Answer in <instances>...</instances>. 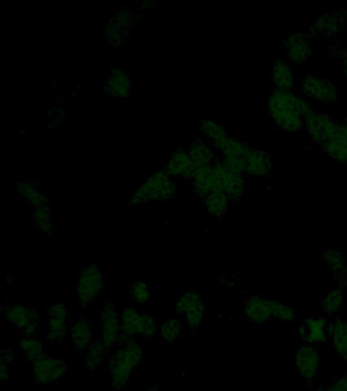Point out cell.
Segmentation results:
<instances>
[{
  "mask_svg": "<svg viewBox=\"0 0 347 391\" xmlns=\"http://www.w3.org/2000/svg\"><path fill=\"white\" fill-rule=\"evenodd\" d=\"M115 352L109 358L108 367L112 388L120 390L128 384L133 372L143 362V346L134 338L122 337Z\"/></svg>",
  "mask_w": 347,
  "mask_h": 391,
  "instance_id": "cell-1",
  "label": "cell"
},
{
  "mask_svg": "<svg viewBox=\"0 0 347 391\" xmlns=\"http://www.w3.org/2000/svg\"><path fill=\"white\" fill-rule=\"evenodd\" d=\"M104 287V274L94 264L86 266L80 270L77 282L78 301L80 307L89 308L96 303L99 295Z\"/></svg>",
  "mask_w": 347,
  "mask_h": 391,
  "instance_id": "cell-2",
  "label": "cell"
},
{
  "mask_svg": "<svg viewBox=\"0 0 347 391\" xmlns=\"http://www.w3.org/2000/svg\"><path fill=\"white\" fill-rule=\"evenodd\" d=\"M122 339L120 315L114 304L107 303L100 313L99 342L108 350L120 344Z\"/></svg>",
  "mask_w": 347,
  "mask_h": 391,
  "instance_id": "cell-3",
  "label": "cell"
},
{
  "mask_svg": "<svg viewBox=\"0 0 347 391\" xmlns=\"http://www.w3.org/2000/svg\"><path fill=\"white\" fill-rule=\"evenodd\" d=\"M175 310L183 315L186 322L192 331L201 326L207 311L202 297L192 291H185L177 297Z\"/></svg>",
  "mask_w": 347,
  "mask_h": 391,
  "instance_id": "cell-4",
  "label": "cell"
},
{
  "mask_svg": "<svg viewBox=\"0 0 347 391\" xmlns=\"http://www.w3.org/2000/svg\"><path fill=\"white\" fill-rule=\"evenodd\" d=\"M6 321L24 335H33L39 324V312L37 309L20 305L6 306L3 308Z\"/></svg>",
  "mask_w": 347,
  "mask_h": 391,
  "instance_id": "cell-5",
  "label": "cell"
},
{
  "mask_svg": "<svg viewBox=\"0 0 347 391\" xmlns=\"http://www.w3.org/2000/svg\"><path fill=\"white\" fill-rule=\"evenodd\" d=\"M67 370V365L63 360L44 356L33 363V377L36 383L52 384L58 381Z\"/></svg>",
  "mask_w": 347,
  "mask_h": 391,
  "instance_id": "cell-6",
  "label": "cell"
},
{
  "mask_svg": "<svg viewBox=\"0 0 347 391\" xmlns=\"http://www.w3.org/2000/svg\"><path fill=\"white\" fill-rule=\"evenodd\" d=\"M48 319L46 325V338L50 344H60L67 335L69 311L61 303H54L47 310Z\"/></svg>",
  "mask_w": 347,
  "mask_h": 391,
  "instance_id": "cell-7",
  "label": "cell"
},
{
  "mask_svg": "<svg viewBox=\"0 0 347 391\" xmlns=\"http://www.w3.org/2000/svg\"><path fill=\"white\" fill-rule=\"evenodd\" d=\"M296 371L304 379L312 381L318 375L321 358L318 350L310 344L300 346L294 357Z\"/></svg>",
  "mask_w": 347,
  "mask_h": 391,
  "instance_id": "cell-8",
  "label": "cell"
},
{
  "mask_svg": "<svg viewBox=\"0 0 347 391\" xmlns=\"http://www.w3.org/2000/svg\"><path fill=\"white\" fill-rule=\"evenodd\" d=\"M328 322L324 317L306 319L302 321L298 326V335L306 344H324L327 342Z\"/></svg>",
  "mask_w": 347,
  "mask_h": 391,
  "instance_id": "cell-9",
  "label": "cell"
},
{
  "mask_svg": "<svg viewBox=\"0 0 347 391\" xmlns=\"http://www.w3.org/2000/svg\"><path fill=\"white\" fill-rule=\"evenodd\" d=\"M243 312L249 321L254 323H265L273 318V301L265 298L253 295L243 306Z\"/></svg>",
  "mask_w": 347,
  "mask_h": 391,
  "instance_id": "cell-10",
  "label": "cell"
},
{
  "mask_svg": "<svg viewBox=\"0 0 347 391\" xmlns=\"http://www.w3.org/2000/svg\"><path fill=\"white\" fill-rule=\"evenodd\" d=\"M71 342L78 352H85L94 342V331L91 322L87 319L80 318L71 324Z\"/></svg>",
  "mask_w": 347,
  "mask_h": 391,
  "instance_id": "cell-11",
  "label": "cell"
},
{
  "mask_svg": "<svg viewBox=\"0 0 347 391\" xmlns=\"http://www.w3.org/2000/svg\"><path fill=\"white\" fill-rule=\"evenodd\" d=\"M328 335L340 360L347 361V321L335 319L328 325Z\"/></svg>",
  "mask_w": 347,
  "mask_h": 391,
  "instance_id": "cell-12",
  "label": "cell"
},
{
  "mask_svg": "<svg viewBox=\"0 0 347 391\" xmlns=\"http://www.w3.org/2000/svg\"><path fill=\"white\" fill-rule=\"evenodd\" d=\"M142 313L137 312L135 308L126 307L120 314V327L122 337L134 338L141 335Z\"/></svg>",
  "mask_w": 347,
  "mask_h": 391,
  "instance_id": "cell-13",
  "label": "cell"
},
{
  "mask_svg": "<svg viewBox=\"0 0 347 391\" xmlns=\"http://www.w3.org/2000/svg\"><path fill=\"white\" fill-rule=\"evenodd\" d=\"M19 346L29 362L35 363L46 356L45 344L35 336L23 335L19 342Z\"/></svg>",
  "mask_w": 347,
  "mask_h": 391,
  "instance_id": "cell-14",
  "label": "cell"
},
{
  "mask_svg": "<svg viewBox=\"0 0 347 391\" xmlns=\"http://www.w3.org/2000/svg\"><path fill=\"white\" fill-rule=\"evenodd\" d=\"M107 350L98 340L93 342L86 350L85 367L89 371H95L107 359Z\"/></svg>",
  "mask_w": 347,
  "mask_h": 391,
  "instance_id": "cell-15",
  "label": "cell"
},
{
  "mask_svg": "<svg viewBox=\"0 0 347 391\" xmlns=\"http://www.w3.org/2000/svg\"><path fill=\"white\" fill-rule=\"evenodd\" d=\"M321 257L325 261L330 271L333 273L334 278L342 273L347 267L346 258L342 252L327 249V250L321 252Z\"/></svg>",
  "mask_w": 347,
  "mask_h": 391,
  "instance_id": "cell-16",
  "label": "cell"
},
{
  "mask_svg": "<svg viewBox=\"0 0 347 391\" xmlns=\"http://www.w3.org/2000/svg\"><path fill=\"white\" fill-rule=\"evenodd\" d=\"M344 304V293L342 287L332 289L322 301V309L326 314H335Z\"/></svg>",
  "mask_w": 347,
  "mask_h": 391,
  "instance_id": "cell-17",
  "label": "cell"
},
{
  "mask_svg": "<svg viewBox=\"0 0 347 391\" xmlns=\"http://www.w3.org/2000/svg\"><path fill=\"white\" fill-rule=\"evenodd\" d=\"M159 335L164 342H175L183 335V326L179 321L168 319L159 327Z\"/></svg>",
  "mask_w": 347,
  "mask_h": 391,
  "instance_id": "cell-18",
  "label": "cell"
},
{
  "mask_svg": "<svg viewBox=\"0 0 347 391\" xmlns=\"http://www.w3.org/2000/svg\"><path fill=\"white\" fill-rule=\"evenodd\" d=\"M273 318L291 324L295 320L296 314L293 308L283 302L273 301Z\"/></svg>",
  "mask_w": 347,
  "mask_h": 391,
  "instance_id": "cell-19",
  "label": "cell"
},
{
  "mask_svg": "<svg viewBox=\"0 0 347 391\" xmlns=\"http://www.w3.org/2000/svg\"><path fill=\"white\" fill-rule=\"evenodd\" d=\"M159 335V327L155 317L148 313H142L141 335L147 339L156 337Z\"/></svg>",
  "mask_w": 347,
  "mask_h": 391,
  "instance_id": "cell-20",
  "label": "cell"
},
{
  "mask_svg": "<svg viewBox=\"0 0 347 391\" xmlns=\"http://www.w3.org/2000/svg\"><path fill=\"white\" fill-rule=\"evenodd\" d=\"M133 299L139 305H146L150 302V285L148 281H135L132 285Z\"/></svg>",
  "mask_w": 347,
  "mask_h": 391,
  "instance_id": "cell-21",
  "label": "cell"
},
{
  "mask_svg": "<svg viewBox=\"0 0 347 391\" xmlns=\"http://www.w3.org/2000/svg\"><path fill=\"white\" fill-rule=\"evenodd\" d=\"M36 223L42 232L49 234L50 230H52V221H50L49 214L45 209L39 208L37 214H36Z\"/></svg>",
  "mask_w": 347,
  "mask_h": 391,
  "instance_id": "cell-22",
  "label": "cell"
},
{
  "mask_svg": "<svg viewBox=\"0 0 347 391\" xmlns=\"http://www.w3.org/2000/svg\"><path fill=\"white\" fill-rule=\"evenodd\" d=\"M317 391H347V376L337 378L328 388Z\"/></svg>",
  "mask_w": 347,
  "mask_h": 391,
  "instance_id": "cell-23",
  "label": "cell"
},
{
  "mask_svg": "<svg viewBox=\"0 0 347 391\" xmlns=\"http://www.w3.org/2000/svg\"><path fill=\"white\" fill-rule=\"evenodd\" d=\"M10 378V364L1 361L0 363V379L6 381Z\"/></svg>",
  "mask_w": 347,
  "mask_h": 391,
  "instance_id": "cell-24",
  "label": "cell"
},
{
  "mask_svg": "<svg viewBox=\"0 0 347 391\" xmlns=\"http://www.w3.org/2000/svg\"><path fill=\"white\" fill-rule=\"evenodd\" d=\"M12 359H14V353L12 350H2L1 352V361H4V362L10 364L12 362Z\"/></svg>",
  "mask_w": 347,
  "mask_h": 391,
  "instance_id": "cell-25",
  "label": "cell"
},
{
  "mask_svg": "<svg viewBox=\"0 0 347 391\" xmlns=\"http://www.w3.org/2000/svg\"><path fill=\"white\" fill-rule=\"evenodd\" d=\"M148 391H157L156 390V388H152V390H148Z\"/></svg>",
  "mask_w": 347,
  "mask_h": 391,
  "instance_id": "cell-26",
  "label": "cell"
}]
</instances>
